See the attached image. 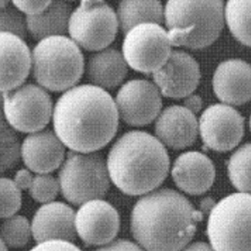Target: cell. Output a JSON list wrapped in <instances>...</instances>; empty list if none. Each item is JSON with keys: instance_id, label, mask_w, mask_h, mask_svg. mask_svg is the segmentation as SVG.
Masks as SVG:
<instances>
[{"instance_id": "6da1fadb", "label": "cell", "mask_w": 251, "mask_h": 251, "mask_svg": "<svg viewBox=\"0 0 251 251\" xmlns=\"http://www.w3.org/2000/svg\"><path fill=\"white\" fill-rule=\"evenodd\" d=\"M119 112L112 96L91 84L64 92L54 106V132L72 151L96 152L115 137Z\"/></svg>"}, {"instance_id": "7a4b0ae2", "label": "cell", "mask_w": 251, "mask_h": 251, "mask_svg": "<svg viewBox=\"0 0 251 251\" xmlns=\"http://www.w3.org/2000/svg\"><path fill=\"white\" fill-rule=\"evenodd\" d=\"M203 213L179 192L162 188L144 195L131 214V231L146 251H181L193 239Z\"/></svg>"}, {"instance_id": "3957f363", "label": "cell", "mask_w": 251, "mask_h": 251, "mask_svg": "<svg viewBox=\"0 0 251 251\" xmlns=\"http://www.w3.org/2000/svg\"><path fill=\"white\" fill-rule=\"evenodd\" d=\"M106 164L111 181L129 196L154 191L170 171L165 146L143 131H130L120 137L110 149Z\"/></svg>"}, {"instance_id": "277c9868", "label": "cell", "mask_w": 251, "mask_h": 251, "mask_svg": "<svg viewBox=\"0 0 251 251\" xmlns=\"http://www.w3.org/2000/svg\"><path fill=\"white\" fill-rule=\"evenodd\" d=\"M224 18V3L220 0H172L165 7V23L172 46L193 50L217 41Z\"/></svg>"}, {"instance_id": "5b68a950", "label": "cell", "mask_w": 251, "mask_h": 251, "mask_svg": "<svg viewBox=\"0 0 251 251\" xmlns=\"http://www.w3.org/2000/svg\"><path fill=\"white\" fill-rule=\"evenodd\" d=\"M85 68L79 46L67 36L46 38L33 48L32 75L45 90L67 92L75 87Z\"/></svg>"}, {"instance_id": "8992f818", "label": "cell", "mask_w": 251, "mask_h": 251, "mask_svg": "<svg viewBox=\"0 0 251 251\" xmlns=\"http://www.w3.org/2000/svg\"><path fill=\"white\" fill-rule=\"evenodd\" d=\"M206 233L216 251H251V194L233 193L216 203Z\"/></svg>"}, {"instance_id": "52a82bcc", "label": "cell", "mask_w": 251, "mask_h": 251, "mask_svg": "<svg viewBox=\"0 0 251 251\" xmlns=\"http://www.w3.org/2000/svg\"><path fill=\"white\" fill-rule=\"evenodd\" d=\"M61 194L74 205L102 200L110 188V176L99 152L69 151L58 172Z\"/></svg>"}, {"instance_id": "ba28073f", "label": "cell", "mask_w": 251, "mask_h": 251, "mask_svg": "<svg viewBox=\"0 0 251 251\" xmlns=\"http://www.w3.org/2000/svg\"><path fill=\"white\" fill-rule=\"evenodd\" d=\"M120 27L117 13L106 2L82 1L69 22L71 39L88 51H101L114 42Z\"/></svg>"}, {"instance_id": "9c48e42d", "label": "cell", "mask_w": 251, "mask_h": 251, "mask_svg": "<svg viewBox=\"0 0 251 251\" xmlns=\"http://www.w3.org/2000/svg\"><path fill=\"white\" fill-rule=\"evenodd\" d=\"M2 112L7 124L22 133L44 130L54 113L51 96L44 88L25 84L12 92L2 93Z\"/></svg>"}, {"instance_id": "30bf717a", "label": "cell", "mask_w": 251, "mask_h": 251, "mask_svg": "<svg viewBox=\"0 0 251 251\" xmlns=\"http://www.w3.org/2000/svg\"><path fill=\"white\" fill-rule=\"evenodd\" d=\"M168 31L158 24H141L125 35L123 54L129 67L144 74L162 68L172 54Z\"/></svg>"}, {"instance_id": "8fae6325", "label": "cell", "mask_w": 251, "mask_h": 251, "mask_svg": "<svg viewBox=\"0 0 251 251\" xmlns=\"http://www.w3.org/2000/svg\"><path fill=\"white\" fill-rule=\"evenodd\" d=\"M115 103L122 121L137 127L156 121L163 105L158 87L145 79L126 82L117 93Z\"/></svg>"}, {"instance_id": "7c38bea8", "label": "cell", "mask_w": 251, "mask_h": 251, "mask_svg": "<svg viewBox=\"0 0 251 251\" xmlns=\"http://www.w3.org/2000/svg\"><path fill=\"white\" fill-rule=\"evenodd\" d=\"M199 131L207 148L228 151L235 148L244 137L245 118L228 104L215 103L201 116Z\"/></svg>"}, {"instance_id": "4fadbf2b", "label": "cell", "mask_w": 251, "mask_h": 251, "mask_svg": "<svg viewBox=\"0 0 251 251\" xmlns=\"http://www.w3.org/2000/svg\"><path fill=\"white\" fill-rule=\"evenodd\" d=\"M121 227L118 211L109 202L94 200L81 205L75 215L77 235L88 246H106L114 241Z\"/></svg>"}, {"instance_id": "5bb4252c", "label": "cell", "mask_w": 251, "mask_h": 251, "mask_svg": "<svg viewBox=\"0 0 251 251\" xmlns=\"http://www.w3.org/2000/svg\"><path fill=\"white\" fill-rule=\"evenodd\" d=\"M162 95L182 99L191 95L201 80L200 65L194 57L182 50H173L162 68L152 74Z\"/></svg>"}, {"instance_id": "9a60e30c", "label": "cell", "mask_w": 251, "mask_h": 251, "mask_svg": "<svg viewBox=\"0 0 251 251\" xmlns=\"http://www.w3.org/2000/svg\"><path fill=\"white\" fill-rule=\"evenodd\" d=\"M75 213L66 203L53 201L41 206L31 223L32 236L38 244L48 241H66L73 243L76 239Z\"/></svg>"}, {"instance_id": "2e32d148", "label": "cell", "mask_w": 251, "mask_h": 251, "mask_svg": "<svg viewBox=\"0 0 251 251\" xmlns=\"http://www.w3.org/2000/svg\"><path fill=\"white\" fill-rule=\"evenodd\" d=\"M155 136L169 148L182 150L193 145L199 133L196 115L182 105L165 108L155 121Z\"/></svg>"}, {"instance_id": "e0dca14e", "label": "cell", "mask_w": 251, "mask_h": 251, "mask_svg": "<svg viewBox=\"0 0 251 251\" xmlns=\"http://www.w3.org/2000/svg\"><path fill=\"white\" fill-rule=\"evenodd\" d=\"M22 159L30 172L49 174L65 161V145L51 130L29 134L22 144Z\"/></svg>"}, {"instance_id": "ac0fdd59", "label": "cell", "mask_w": 251, "mask_h": 251, "mask_svg": "<svg viewBox=\"0 0 251 251\" xmlns=\"http://www.w3.org/2000/svg\"><path fill=\"white\" fill-rule=\"evenodd\" d=\"M172 179L178 188L186 194H204L216 179L214 163L199 151H186L179 155L172 167Z\"/></svg>"}, {"instance_id": "d6986e66", "label": "cell", "mask_w": 251, "mask_h": 251, "mask_svg": "<svg viewBox=\"0 0 251 251\" xmlns=\"http://www.w3.org/2000/svg\"><path fill=\"white\" fill-rule=\"evenodd\" d=\"M217 98L227 104L241 105L251 100V65L240 58L221 62L213 77Z\"/></svg>"}, {"instance_id": "ffe728a7", "label": "cell", "mask_w": 251, "mask_h": 251, "mask_svg": "<svg viewBox=\"0 0 251 251\" xmlns=\"http://www.w3.org/2000/svg\"><path fill=\"white\" fill-rule=\"evenodd\" d=\"M1 92H12L21 87L32 68V53L23 39L0 33Z\"/></svg>"}, {"instance_id": "44dd1931", "label": "cell", "mask_w": 251, "mask_h": 251, "mask_svg": "<svg viewBox=\"0 0 251 251\" xmlns=\"http://www.w3.org/2000/svg\"><path fill=\"white\" fill-rule=\"evenodd\" d=\"M85 71L92 85L103 90H111L124 82L128 73V64L123 53L108 47L91 55Z\"/></svg>"}, {"instance_id": "7402d4cb", "label": "cell", "mask_w": 251, "mask_h": 251, "mask_svg": "<svg viewBox=\"0 0 251 251\" xmlns=\"http://www.w3.org/2000/svg\"><path fill=\"white\" fill-rule=\"evenodd\" d=\"M73 11V6L69 2L51 1L45 12L34 16H26L28 32L39 42L49 37L65 36L69 31Z\"/></svg>"}, {"instance_id": "603a6c76", "label": "cell", "mask_w": 251, "mask_h": 251, "mask_svg": "<svg viewBox=\"0 0 251 251\" xmlns=\"http://www.w3.org/2000/svg\"><path fill=\"white\" fill-rule=\"evenodd\" d=\"M120 28L126 35L141 24H158L165 21V8L160 1L125 0L120 2L117 10Z\"/></svg>"}, {"instance_id": "cb8c5ba5", "label": "cell", "mask_w": 251, "mask_h": 251, "mask_svg": "<svg viewBox=\"0 0 251 251\" xmlns=\"http://www.w3.org/2000/svg\"><path fill=\"white\" fill-rule=\"evenodd\" d=\"M225 19L232 35L251 46V0H230L225 8Z\"/></svg>"}, {"instance_id": "d4e9b609", "label": "cell", "mask_w": 251, "mask_h": 251, "mask_svg": "<svg viewBox=\"0 0 251 251\" xmlns=\"http://www.w3.org/2000/svg\"><path fill=\"white\" fill-rule=\"evenodd\" d=\"M228 174L240 193L251 194V143L243 145L229 157Z\"/></svg>"}, {"instance_id": "484cf974", "label": "cell", "mask_w": 251, "mask_h": 251, "mask_svg": "<svg viewBox=\"0 0 251 251\" xmlns=\"http://www.w3.org/2000/svg\"><path fill=\"white\" fill-rule=\"evenodd\" d=\"M32 235L29 221L23 216H13L3 220L1 225V241L7 247L21 249L25 247Z\"/></svg>"}, {"instance_id": "4316f807", "label": "cell", "mask_w": 251, "mask_h": 251, "mask_svg": "<svg viewBox=\"0 0 251 251\" xmlns=\"http://www.w3.org/2000/svg\"><path fill=\"white\" fill-rule=\"evenodd\" d=\"M1 140V172L13 169L22 158V145L14 129L9 126L4 118L0 127Z\"/></svg>"}, {"instance_id": "83f0119b", "label": "cell", "mask_w": 251, "mask_h": 251, "mask_svg": "<svg viewBox=\"0 0 251 251\" xmlns=\"http://www.w3.org/2000/svg\"><path fill=\"white\" fill-rule=\"evenodd\" d=\"M60 190L59 182L50 174H37L28 190L35 201L40 203L53 202Z\"/></svg>"}, {"instance_id": "f1b7e54d", "label": "cell", "mask_w": 251, "mask_h": 251, "mask_svg": "<svg viewBox=\"0 0 251 251\" xmlns=\"http://www.w3.org/2000/svg\"><path fill=\"white\" fill-rule=\"evenodd\" d=\"M0 28L1 32L15 35L25 39L27 34L26 17L12 5V2L5 8L0 9Z\"/></svg>"}, {"instance_id": "f546056e", "label": "cell", "mask_w": 251, "mask_h": 251, "mask_svg": "<svg viewBox=\"0 0 251 251\" xmlns=\"http://www.w3.org/2000/svg\"><path fill=\"white\" fill-rule=\"evenodd\" d=\"M1 185V213L2 219L13 217L20 210L22 204L21 190L17 187L14 182L2 177L0 181Z\"/></svg>"}, {"instance_id": "4dcf8cb0", "label": "cell", "mask_w": 251, "mask_h": 251, "mask_svg": "<svg viewBox=\"0 0 251 251\" xmlns=\"http://www.w3.org/2000/svg\"><path fill=\"white\" fill-rule=\"evenodd\" d=\"M12 5L19 11L25 13L26 16H34L45 12L51 1H25V0H14Z\"/></svg>"}, {"instance_id": "1f68e13d", "label": "cell", "mask_w": 251, "mask_h": 251, "mask_svg": "<svg viewBox=\"0 0 251 251\" xmlns=\"http://www.w3.org/2000/svg\"><path fill=\"white\" fill-rule=\"evenodd\" d=\"M29 251H82L73 243L66 241H48L38 244Z\"/></svg>"}, {"instance_id": "d6a6232c", "label": "cell", "mask_w": 251, "mask_h": 251, "mask_svg": "<svg viewBox=\"0 0 251 251\" xmlns=\"http://www.w3.org/2000/svg\"><path fill=\"white\" fill-rule=\"evenodd\" d=\"M95 251H144L137 244L126 239H119Z\"/></svg>"}, {"instance_id": "836d02e7", "label": "cell", "mask_w": 251, "mask_h": 251, "mask_svg": "<svg viewBox=\"0 0 251 251\" xmlns=\"http://www.w3.org/2000/svg\"><path fill=\"white\" fill-rule=\"evenodd\" d=\"M33 178L34 176H32L28 170L22 169L16 172L13 182L20 190H29L33 182Z\"/></svg>"}, {"instance_id": "e575fe53", "label": "cell", "mask_w": 251, "mask_h": 251, "mask_svg": "<svg viewBox=\"0 0 251 251\" xmlns=\"http://www.w3.org/2000/svg\"><path fill=\"white\" fill-rule=\"evenodd\" d=\"M183 106L186 107L188 110H190L192 113L197 114L201 111L202 107V100L199 95L191 94L188 97L184 98Z\"/></svg>"}, {"instance_id": "d590c367", "label": "cell", "mask_w": 251, "mask_h": 251, "mask_svg": "<svg viewBox=\"0 0 251 251\" xmlns=\"http://www.w3.org/2000/svg\"><path fill=\"white\" fill-rule=\"evenodd\" d=\"M182 251H216L210 244H207L205 242H195L192 244H189L186 248H184Z\"/></svg>"}, {"instance_id": "8d00e7d4", "label": "cell", "mask_w": 251, "mask_h": 251, "mask_svg": "<svg viewBox=\"0 0 251 251\" xmlns=\"http://www.w3.org/2000/svg\"><path fill=\"white\" fill-rule=\"evenodd\" d=\"M1 251H8V247L3 241H1Z\"/></svg>"}, {"instance_id": "74e56055", "label": "cell", "mask_w": 251, "mask_h": 251, "mask_svg": "<svg viewBox=\"0 0 251 251\" xmlns=\"http://www.w3.org/2000/svg\"><path fill=\"white\" fill-rule=\"evenodd\" d=\"M250 126H251V122H250Z\"/></svg>"}]
</instances>
